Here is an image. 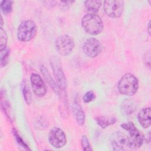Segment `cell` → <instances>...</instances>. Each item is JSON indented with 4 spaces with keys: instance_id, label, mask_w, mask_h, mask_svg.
I'll use <instances>...</instances> for the list:
<instances>
[{
    "instance_id": "obj_10",
    "label": "cell",
    "mask_w": 151,
    "mask_h": 151,
    "mask_svg": "<svg viewBox=\"0 0 151 151\" xmlns=\"http://www.w3.org/2000/svg\"><path fill=\"white\" fill-rule=\"evenodd\" d=\"M110 142L113 150H124L125 147H129V137L120 132H116L112 134Z\"/></svg>"
},
{
    "instance_id": "obj_22",
    "label": "cell",
    "mask_w": 151,
    "mask_h": 151,
    "mask_svg": "<svg viewBox=\"0 0 151 151\" xmlns=\"http://www.w3.org/2000/svg\"><path fill=\"white\" fill-rule=\"evenodd\" d=\"M81 146L83 147V149L84 150H92V148L91 147V145L90 144V142L87 139V137H86V136L84 135L82 136L81 137Z\"/></svg>"
},
{
    "instance_id": "obj_24",
    "label": "cell",
    "mask_w": 151,
    "mask_h": 151,
    "mask_svg": "<svg viewBox=\"0 0 151 151\" xmlns=\"http://www.w3.org/2000/svg\"><path fill=\"white\" fill-rule=\"evenodd\" d=\"M14 136L15 137L16 140H17V142L18 143L19 145H20L21 146H22L23 147H24L26 149H29L27 145L23 142V140L20 137V136L18 135V134L17 133V132H15V131L14 132Z\"/></svg>"
},
{
    "instance_id": "obj_14",
    "label": "cell",
    "mask_w": 151,
    "mask_h": 151,
    "mask_svg": "<svg viewBox=\"0 0 151 151\" xmlns=\"http://www.w3.org/2000/svg\"><path fill=\"white\" fill-rule=\"evenodd\" d=\"M40 70H41V73L43 75L45 79L47 81V82L50 85V86L53 88L54 91L59 95L60 89L59 88L58 86H57V84L55 83V82L52 79V78H51L50 73H48L47 69L44 65H41V67H40Z\"/></svg>"
},
{
    "instance_id": "obj_18",
    "label": "cell",
    "mask_w": 151,
    "mask_h": 151,
    "mask_svg": "<svg viewBox=\"0 0 151 151\" xmlns=\"http://www.w3.org/2000/svg\"><path fill=\"white\" fill-rule=\"evenodd\" d=\"M21 90L22 92L23 97L25 102L28 104H30L32 101V97H31V93L30 92L29 87L26 82V81L23 80L21 83Z\"/></svg>"
},
{
    "instance_id": "obj_3",
    "label": "cell",
    "mask_w": 151,
    "mask_h": 151,
    "mask_svg": "<svg viewBox=\"0 0 151 151\" xmlns=\"http://www.w3.org/2000/svg\"><path fill=\"white\" fill-rule=\"evenodd\" d=\"M37 33V25L31 19L23 21L17 30L18 40L22 42H28L34 38Z\"/></svg>"
},
{
    "instance_id": "obj_13",
    "label": "cell",
    "mask_w": 151,
    "mask_h": 151,
    "mask_svg": "<svg viewBox=\"0 0 151 151\" xmlns=\"http://www.w3.org/2000/svg\"><path fill=\"white\" fill-rule=\"evenodd\" d=\"M73 113L78 124L83 126L85 122V114L77 101H75L73 105Z\"/></svg>"
},
{
    "instance_id": "obj_2",
    "label": "cell",
    "mask_w": 151,
    "mask_h": 151,
    "mask_svg": "<svg viewBox=\"0 0 151 151\" xmlns=\"http://www.w3.org/2000/svg\"><path fill=\"white\" fill-rule=\"evenodd\" d=\"M117 88L119 93L124 96H133L139 88L137 78L132 74L126 73L120 79Z\"/></svg>"
},
{
    "instance_id": "obj_25",
    "label": "cell",
    "mask_w": 151,
    "mask_h": 151,
    "mask_svg": "<svg viewBox=\"0 0 151 151\" xmlns=\"http://www.w3.org/2000/svg\"><path fill=\"white\" fill-rule=\"evenodd\" d=\"M147 32L149 35H150V21L149 22L147 25Z\"/></svg>"
},
{
    "instance_id": "obj_8",
    "label": "cell",
    "mask_w": 151,
    "mask_h": 151,
    "mask_svg": "<svg viewBox=\"0 0 151 151\" xmlns=\"http://www.w3.org/2000/svg\"><path fill=\"white\" fill-rule=\"evenodd\" d=\"M103 49L101 42L95 38H88L83 44V50L84 54L89 57L94 58L99 55Z\"/></svg>"
},
{
    "instance_id": "obj_1",
    "label": "cell",
    "mask_w": 151,
    "mask_h": 151,
    "mask_svg": "<svg viewBox=\"0 0 151 151\" xmlns=\"http://www.w3.org/2000/svg\"><path fill=\"white\" fill-rule=\"evenodd\" d=\"M81 25L84 30L88 34L96 35L103 29V23L101 18L96 14L88 13L81 19Z\"/></svg>"
},
{
    "instance_id": "obj_16",
    "label": "cell",
    "mask_w": 151,
    "mask_h": 151,
    "mask_svg": "<svg viewBox=\"0 0 151 151\" xmlns=\"http://www.w3.org/2000/svg\"><path fill=\"white\" fill-rule=\"evenodd\" d=\"M96 122L97 124L102 128H106L108 126L115 123L116 119L115 117H109L105 116H101L96 118Z\"/></svg>"
},
{
    "instance_id": "obj_7",
    "label": "cell",
    "mask_w": 151,
    "mask_h": 151,
    "mask_svg": "<svg viewBox=\"0 0 151 151\" xmlns=\"http://www.w3.org/2000/svg\"><path fill=\"white\" fill-rule=\"evenodd\" d=\"M103 8L107 16L113 18H119L123 12L124 2L116 0L105 1Z\"/></svg>"
},
{
    "instance_id": "obj_12",
    "label": "cell",
    "mask_w": 151,
    "mask_h": 151,
    "mask_svg": "<svg viewBox=\"0 0 151 151\" xmlns=\"http://www.w3.org/2000/svg\"><path fill=\"white\" fill-rule=\"evenodd\" d=\"M150 113L151 110L150 107L143 108L138 113V122L145 129H147L150 126Z\"/></svg>"
},
{
    "instance_id": "obj_21",
    "label": "cell",
    "mask_w": 151,
    "mask_h": 151,
    "mask_svg": "<svg viewBox=\"0 0 151 151\" xmlns=\"http://www.w3.org/2000/svg\"><path fill=\"white\" fill-rule=\"evenodd\" d=\"M7 35L5 30L1 27L0 28V50H4L6 47Z\"/></svg>"
},
{
    "instance_id": "obj_6",
    "label": "cell",
    "mask_w": 151,
    "mask_h": 151,
    "mask_svg": "<svg viewBox=\"0 0 151 151\" xmlns=\"http://www.w3.org/2000/svg\"><path fill=\"white\" fill-rule=\"evenodd\" d=\"M50 63L58 87L60 90H65L67 88V83L59 58L55 56L51 57L50 59Z\"/></svg>"
},
{
    "instance_id": "obj_19",
    "label": "cell",
    "mask_w": 151,
    "mask_h": 151,
    "mask_svg": "<svg viewBox=\"0 0 151 151\" xmlns=\"http://www.w3.org/2000/svg\"><path fill=\"white\" fill-rule=\"evenodd\" d=\"M0 52H1V57H0L1 65L2 67H4L7 64L8 62L10 51L9 48L6 47L4 50H0Z\"/></svg>"
},
{
    "instance_id": "obj_9",
    "label": "cell",
    "mask_w": 151,
    "mask_h": 151,
    "mask_svg": "<svg viewBox=\"0 0 151 151\" xmlns=\"http://www.w3.org/2000/svg\"><path fill=\"white\" fill-rule=\"evenodd\" d=\"M48 141L50 145L55 148H61L67 143V137L63 130L54 127L51 129L48 134Z\"/></svg>"
},
{
    "instance_id": "obj_5",
    "label": "cell",
    "mask_w": 151,
    "mask_h": 151,
    "mask_svg": "<svg viewBox=\"0 0 151 151\" xmlns=\"http://www.w3.org/2000/svg\"><path fill=\"white\" fill-rule=\"evenodd\" d=\"M55 48L61 55H69L73 51L74 42V40L68 35H61L58 37L55 42Z\"/></svg>"
},
{
    "instance_id": "obj_17",
    "label": "cell",
    "mask_w": 151,
    "mask_h": 151,
    "mask_svg": "<svg viewBox=\"0 0 151 151\" xmlns=\"http://www.w3.org/2000/svg\"><path fill=\"white\" fill-rule=\"evenodd\" d=\"M135 104L134 103L130 100H126L122 103V111L124 114H130L135 110Z\"/></svg>"
},
{
    "instance_id": "obj_11",
    "label": "cell",
    "mask_w": 151,
    "mask_h": 151,
    "mask_svg": "<svg viewBox=\"0 0 151 151\" xmlns=\"http://www.w3.org/2000/svg\"><path fill=\"white\" fill-rule=\"evenodd\" d=\"M31 84L34 94L38 97L44 96L47 92L45 84L42 78L37 74L33 73L30 77Z\"/></svg>"
},
{
    "instance_id": "obj_20",
    "label": "cell",
    "mask_w": 151,
    "mask_h": 151,
    "mask_svg": "<svg viewBox=\"0 0 151 151\" xmlns=\"http://www.w3.org/2000/svg\"><path fill=\"white\" fill-rule=\"evenodd\" d=\"M12 3L11 1H2L1 2L0 7L2 12L4 14H9L12 9Z\"/></svg>"
},
{
    "instance_id": "obj_23",
    "label": "cell",
    "mask_w": 151,
    "mask_h": 151,
    "mask_svg": "<svg viewBox=\"0 0 151 151\" xmlns=\"http://www.w3.org/2000/svg\"><path fill=\"white\" fill-rule=\"evenodd\" d=\"M95 94L93 91H88L87 93H85V94L83 96V101L84 103H88L93 101L95 99Z\"/></svg>"
},
{
    "instance_id": "obj_15",
    "label": "cell",
    "mask_w": 151,
    "mask_h": 151,
    "mask_svg": "<svg viewBox=\"0 0 151 151\" xmlns=\"http://www.w3.org/2000/svg\"><path fill=\"white\" fill-rule=\"evenodd\" d=\"M100 1H86L84 2V6L88 13L96 14L101 6Z\"/></svg>"
},
{
    "instance_id": "obj_4",
    "label": "cell",
    "mask_w": 151,
    "mask_h": 151,
    "mask_svg": "<svg viewBox=\"0 0 151 151\" xmlns=\"http://www.w3.org/2000/svg\"><path fill=\"white\" fill-rule=\"evenodd\" d=\"M121 127L129 133V148L138 149L140 147L143 145L144 137L134 124L132 122H128L122 124Z\"/></svg>"
}]
</instances>
